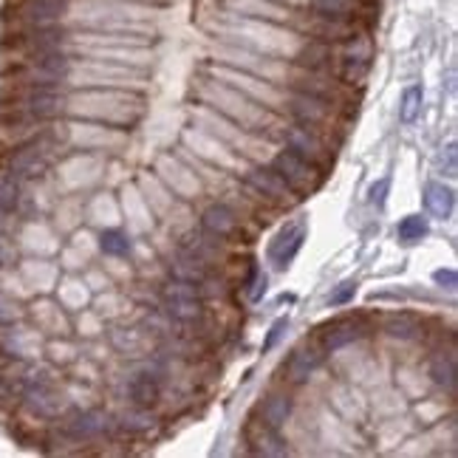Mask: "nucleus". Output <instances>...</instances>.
Segmentation results:
<instances>
[{
	"label": "nucleus",
	"mask_w": 458,
	"mask_h": 458,
	"mask_svg": "<svg viewBox=\"0 0 458 458\" xmlns=\"http://www.w3.org/2000/svg\"><path fill=\"white\" fill-rule=\"evenodd\" d=\"M323 362V348H317V345H303V348H297L289 365H286V371H289V379L292 382H303L309 379L317 368H320Z\"/></svg>",
	"instance_id": "14"
},
{
	"label": "nucleus",
	"mask_w": 458,
	"mask_h": 458,
	"mask_svg": "<svg viewBox=\"0 0 458 458\" xmlns=\"http://www.w3.org/2000/svg\"><path fill=\"white\" fill-rule=\"evenodd\" d=\"M289 111L294 116L297 125L309 128L311 133H317L320 139H326L328 145L340 148L343 142V133H345V125H348V116H343L340 111H334L331 105L314 99V97H306V94H297L292 97L289 102Z\"/></svg>",
	"instance_id": "3"
},
{
	"label": "nucleus",
	"mask_w": 458,
	"mask_h": 458,
	"mask_svg": "<svg viewBox=\"0 0 458 458\" xmlns=\"http://www.w3.org/2000/svg\"><path fill=\"white\" fill-rule=\"evenodd\" d=\"M252 277H255V284H252V289H250V301H260L263 292H267V275H263V272L255 267Z\"/></svg>",
	"instance_id": "28"
},
{
	"label": "nucleus",
	"mask_w": 458,
	"mask_h": 458,
	"mask_svg": "<svg viewBox=\"0 0 458 458\" xmlns=\"http://www.w3.org/2000/svg\"><path fill=\"white\" fill-rule=\"evenodd\" d=\"M286 326H289V320H277V323L269 328V337L263 340V351H272V348H275V343L280 340V334L286 331Z\"/></svg>",
	"instance_id": "29"
},
{
	"label": "nucleus",
	"mask_w": 458,
	"mask_h": 458,
	"mask_svg": "<svg viewBox=\"0 0 458 458\" xmlns=\"http://www.w3.org/2000/svg\"><path fill=\"white\" fill-rule=\"evenodd\" d=\"M433 280H436V284H438V286H445V289H450V292H453V289L458 286V275H455L453 269H438V272L433 275Z\"/></svg>",
	"instance_id": "27"
},
{
	"label": "nucleus",
	"mask_w": 458,
	"mask_h": 458,
	"mask_svg": "<svg viewBox=\"0 0 458 458\" xmlns=\"http://www.w3.org/2000/svg\"><path fill=\"white\" fill-rule=\"evenodd\" d=\"M201 224H204V229L213 238H221V241H233L235 235H238V216L229 209L226 204H213L204 213V218H201Z\"/></svg>",
	"instance_id": "13"
},
{
	"label": "nucleus",
	"mask_w": 458,
	"mask_h": 458,
	"mask_svg": "<svg viewBox=\"0 0 458 458\" xmlns=\"http://www.w3.org/2000/svg\"><path fill=\"white\" fill-rule=\"evenodd\" d=\"M23 317V311H21V306H17L14 301H9L6 294H0V326H12V323H17Z\"/></svg>",
	"instance_id": "26"
},
{
	"label": "nucleus",
	"mask_w": 458,
	"mask_h": 458,
	"mask_svg": "<svg viewBox=\"0 0 458 458\" xmlns=\"http://www.w3.org/2000/svg\"><path fill=\"white\" fill-rule=\"evenodd\" d=\"M292 88L297 94H306V97H314V99L331 105L334 111H340L348 119L357 114L360 97H362V91L357 85H348V82L331 77V74L306 72V68H301V74L292 80Z\"/></svg>",
	"instance_id": "1"
},
{
	"label": "nucleus",
	"mask_w": 458,
	"mask_h": 458,
	"mask_svg": "<svg viewBox=\"0 0 458 458\" xmlns=\"http://www.w3.org/2000/svg\"><path fill=\"white\" fill-rule=\"evenodd\" d=\"M131 399H133V404H139V408H153L156 399H158L156 379H150L148 374H139L131 382Z\"/></svg>",
	"instance_id": "20"
},
{
	"label": "nucleus",
	"mask_w": 458,
	"mask_h": 458,
	"mask_svg": "<svg viewBox=\"0 0 458 458\" xmlns=\"http://www.w3.org/2000/svg\"><path fill=\"white\" fill-rule=\"evenodd\" d=\"M430 374H433V379H436L438 385L447 387L450 394H455V385H458V379H455V377H458V371H455V357L450 354V351H447V354L442 351V354H438V357L433 360Z\"/></svg>",
	"instance_id": "19"
},
{
	"label": "nucleus",
	"mask_w": 458,
	"mask_h": 458,
	"mask_svg": "<svg viewBox=\"0 0 458 458\" xmlns=\"http://www.w3.org/2000/svg\"><path fill=\"white\" fill-rule=\"evenodd\" d=\"M311 12L337 17V21L357 23L368 31H374L379 23V0H311Z\"/></svg>",
	"instance_id": "7"
},
{
	"label": "nucleus",
	"mask_w": 458,
	"mask_h": 458,
	"mask_svg": "<svg viewBox=\"0 0 458 458\" xmlns=\"http://www.w3.org/2000/svg\"><path fill=\"white\" fill-rule=\"evenodd\" d=\"M354 294H357V280H343L340 289L328 294V306H345L354 301Z\"/></svg>",
	"instance_id": "25"
},
{
	"label": "nucleus",
	"mask_w": 458,
	"mask_h": 458,
	"mask_svg": "<svg viewBox=\"0 0 458 458\" xmlns=\"http://www.w3.org/2000/svg\"><path fill=\"white\" fill-rule=\"evenodd\" d=\"M396 235L402 243H416L428 235V221L421 218V216H408V218H402L399 229H396Z\"/></svg>",
	"instance_id": "23"
},
{
	"label": "nucleus",
	"mask_w": 458,
	"mask_h": 458,
	"mask_svg": "<svg viewBox=\"0 0 458 458\" xmlns=\"http://www.w3.org/2000/svg\"><path fill=\"white\" fill-rule=\"evenodd\" d=\"M63 43H65V29L60 23L4 29V34H0V63L26 60L51 48H63Z\"/></svg>",
	"instance_id": "2"
},
{
	"label": "nucleus",
	"mask_w": 458,
	"mask_h": 458,
	"mask_svg": "<svg viewBox=\"0 0 458 458\" xmlns=\"http://www.w3.org/2000/svg\"><path fill=\"white\" fill-rule=\"evenodd\" d=\"M12 258H14V250L6 243V238H0V267H6Z\"/></svg>",
	"instance_id": "31"
},
{
	"label": "nucleus",
	"mask_w": 458,
	"mask_h": 458,
	"mask_svg": "<svg viewBox=\"0 0 458 458\" xmlns=\"http://www.w3.org/2000/svg\"><path fill=\"white\" fill-rule=\"evenodd\" d=\"M365 334V323L357 320V317H340V320L326 323L320 328V348L323 351H337L345 348L351 343H357Z\"/></svg>",
	"instance_id": "11"
},
{
	"label": "nucleus",
	"mask_w": 458,
	"mask_h": 458,
	"mask_svg": "<svg viewBox=\"0 0 458 458\" xmlns=\"http://www.w3.org/2000/svg\"><path fill=\"white\" fill-rule=\"evenodd\" d=\"M65 430L77 436V438H88L99 430V416L94 411H85V413H74L72 419L65 421Z\"/></svg>",
	"instance_id": "22"
},
{
	"label": "nucleus",
	"mask_w": 458,
	"mask_h": 458,
	"mask_svg": "<svg viewBox=\"0 0 458 458\" xmlns=\"http://www.w3.org/2000/svg\"><path fill=\"white\" fill-rule=\"evenodd\" d=\"M68 12V0H6L0 9V26L26 29L60 23Z\"/></svg>",
	"instance_id": "4"
},
{
	"label": "nucleus",
	"mask_w": 458,
	"mask_h": 458,
	"mask_svg": "<svg viewBox=\"0 0 458 458\" xmlns=\"http://www.w3.org/2000/svg\"><path fill=\"white\" fill-rule=\"evenodd\" d=\"M387 190H391V179H379V182L371 187V204L382 207V204H385V196H387Z\"/></svg>",
	"instance_id": "30"
},
{
	"label": "nucleus",
	"mask_w": 458,
	"mask_h": 458,
	"mask_svg": "<svg viewBox=\"0 0 458 458\" xmlns=\"http://www.w3.org/2000/svg\"><path fill=\"white\" fill-rule=\"evenodd\" d=\"M301 29L314 40H326V43H345L351 38H360V34H368V29L348 23V21H337V17H326L309 9V14H303Z\"/></svg>",
	"instance_id": "8"
},
{
	"label": "nucleus",
	"mask_w": 458,
	"mask_h": 458,
	"mask_svg": "<svg viewBox=\"0 0 458 458\" xmlns=\"http://www.w3.org/2000/svg\"><path fill=\"white\" fill-rule=\"evenodd\" d=\"M272 170L289 184V190L294 192L297 199H301V196H311L314 190H320L323 175H326V173H320L317 167H311L309 162H303L301 156H294L292 150L277 153L275 162H272Z\"/></svg>",
	"instance_id": "5"
},
{
	"label": "nucleus",
	"mask_w": 458,
	"mask_h": 458,
	"mask_svg": "<svg viewBox=\"0 0 458 458\" xmlns=\"http://www.w3.org/2000/svg\"><path fill=\"white\" fill-rule=\"evenodd\" d=\"M385 331L391 334V337H399V340H413L421 334V320L416 314H391L387 317Z\"/></svg>",
	"instance_id": "18"
},
{
	"label": "nucleus",
	"mask_w": 458,
	"mask_h": 458,
	"mask_svg": "<svg viewBox=\"0 0 458 458\" xmlns=\"http://www.w3.org/2000/svg\"><path fill=\"white\" fill-rule=\"evenodd\" d=\"M421 114V85H408L402 91V105H399V119L404 125L416 122V116Z\"/></svg>",
	"instance_id": "21"
},
{
	"label": "nucleus",
	"mask_w": 458,
	"mask_h": 458,
	"mask_svg": "<svg viewBox=\"0 0 458 458\" xmlns=\"http://www.w3.org/2000/svg\"><path fill=\"white\" fill-rule=\"evenodd\" d=\"M102 250L108 255H128L131 252V241L125 233H119V229H108V233L102 235Z\"/></svg>",
	"instance_id": "24"
},
{
	"label": "nucleus",
	"mask_w": 458,
	"mask_h": 458,
	"mask_svg": "<svg viewBox=\"0 0 458 458\" xmlns=\"http://www.w3.org/2000/svg\"><path fill=\"white\" fill-rule=\"evenodd\" d=\"M286 150H292L294 156H301L303 162H309L311 167H317L320 173H328L334 165V145H328L326 139H320L317 133H311L303 125H294L286 128Z\"/></svg>",
	"instance_id": "6"
},
{
	"label": "nucleus",
	"mask_w": 458,
	"mask_h": 458,
	"mask_svg": "<svg viewBox=\"0 0 458 458\" xmlns=\"http://www.w3.org/2000/svg\"><path fill=\"white\" fill-rule=\"evenodd\" d=\"M260 416H263V425L269 428H284L286 419L292 416V396L289 394H272L263 399L260 404Z\"/></svg>",
	"instance_id": "16"
},
{
	"label": "nucleus",
	"mask_w": 458,
	"mask_h": 458,
	"mask_svg": "<svg viewBox=\"0 0 458 458\" xmlns=\"http://www.w3.org/2000/svg\"><path fill=\"white\" fill-rule=\"evenodd\" d=\"M425 207H428V213L436 216V218H450L453 216V207H455V196H453V190L445 187V184H438V182H430L425 187Z\"/></svg>",
	"instance_id": "15"
},
{
	"label": "nucleus",
	"mask_w": 458,
	"mask_h": 458,
	"mask_svg": "<svg viewBox=\"0 0 458 458\" xmlns=\"http://www.w3.org/2000/svg\"><path fill=\"white\" fill-rule=\"evenodd\" d=\"M167 311L175 317V320L182 323H190L196 320V317L201 314V303H199V294H196V286L192 284H184V280H179V284H173L167 289Z\"/></svg>",
	"instance_id": "12"
},
{
	"label": "nucleus",
	"mask_w": 458,
	"mask_h": 458,
	"mask_svg": "<svg viewBox=\"0 0 458 458\" xmlns=\"http://www.w3.org/2000/svg\"><path fill=\"white\" fill-rule=\"evenodd\" d=\"M303 241H306V224L303 221L286 224L275 235V241L269 243V260L275 263L277 269H286L289 263L297 258V252L303 250Z\"/></svg>",
	"instance_id": "9"
},
{
	"label": "nucleus",
	"mask_w": 458,
	"mask_h": 458,
	"mask_svg": "<svg viewBox=\"0 0 458 458\" xmlns=\"http://www.w3.org/2000/svg\"><path fill=\"white\" fill-rule=\"evenodd\" d=\"M246 184H250L255 192H260L272 207H292L297 201V196L289 190V184L280 179V175L269 167V170H252L246 175Z\"/></svg>",
	"instance_id": "10"
},
{
	"label": "nucleus",
	"mask_w": 458,
	"mask_h": 458,
	"mask_svg": "<svg viewBox=\"0 0 458 458\" xmlns=\"http://www.w3.org/2000/svg\"><path fill=\"white\" fill-rule=\"evenodd\" d=\"M250 445H255L252 450L260 455H286L289 453V447L284 445V438L277 436V430L263 425V421H258V433L250 428Z\"/></svg>",
	"instance_id": "17"
}]
</instances>
